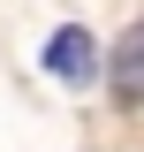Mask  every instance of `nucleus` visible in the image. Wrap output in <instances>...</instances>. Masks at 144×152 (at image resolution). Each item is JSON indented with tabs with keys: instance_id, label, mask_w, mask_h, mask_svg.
<instances>
[{
	"instance_id": "f03ea898",
	"label": "nucleus",
	"mask_w": 144,
	"mask_h": 152,
	"mask_svg": "<svg viewBox=\"0 0 144 152\" xmlns=\"http://www.w3.org/2000/svg\"><path fill=\"white\" fill-rule=\"evenodd\" d=\"M106 76H114V99H121V107H144V23L114 46V69Z\"/></svg>"
},
{
	"instance_id": "f257e3e1",
	"label": "nucleus",
	"mask_w": 144,
	"mask_h": 152,
	"mask_svg": "<svg viewBox=\"0 0 144 152\" xmlns=\"http://www.w3.org/2000/svg\"><path fill=\"white\" fill-rule=\"evenodd\" d=\"M46 69H53L61 84H84V76L99 69V38H91V31H76V23H68V31H53V46H46Z\"/></svg>"
}]
</instances>
